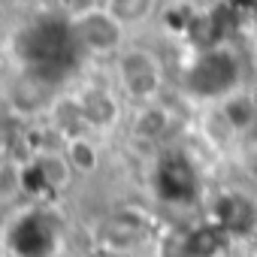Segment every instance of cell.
I'll return each instance as SVG.
<instances>
[{"mask_svg": "<svg viewBox=\"0 0 257 257\" xmlns=\"http://www.w3.org/2000/svg\"><path fill=\"white\" fill-rule=\"evenodd\" d=\"M115 88L124 100L137 106L155 103L164 91V64L155 52L127 46L115 58Z\"/></svg>", "mask_w": 257, "mask_h": 257, "instance_id": "obj_1", "label": "cell"}, {"mask_svg": "<svg viewBox=\"0 0 257 257\" xmlns=\"http://www.w3.org/2000/svg\"><path fill=\"white\" fill-rule=\"evenodd\" d=\"M67 28L73 37V46L91 58H118L127 46V28L106 10V4L88 7L76 16H67Z\"/></svg>", "mask_w": 257, "mask_h": 257, "instance_id": "obj_2", "label": "cell"}, {"mask_svg": "<svg viewBox=\"0 0 257 257\" xmlns=\"http://www.w3.org/2000/svg\"><path fill=\"white\" fill-rule=\"evenodd\" d=\"M55 103L58 100L52 94V82L40 70H28L10 85V106L22 115H37V112L55 109Z\"/></svg>", "mask_w": 257, "mask_h": 257, "instance_id": "obj_3", "label": "cell"}, {"mask_svg": "<svg viewBox=\"0 0 257 257\" xmlns=\"http://www.w3.org/2000/svg\"><path fill=\"white\" fill-rule=\"evenodd\" d=\"M88 131H106L118 121V94L109 88H88L76 97Z\"/></svg>", "mask_w": 257, "mask_h": 257, "instance_id": "obj_4", "label": "cell"}, {"mask_svg": "<svg viewBox=\"0 0 257 257\" xmlns=\"http://www.w3.org/2000/svg\"><path fill=\"white\" fill-rule=\"evenodd\" d=\"M215 106L224 112V118L230 121V127H233L236 134H245L248 127L257 121V100H254L245 88H236L233 94H227V97L218 100Z\"/></svg>", "mask_w": 257, "mask_h": 257, "instance_id": "obj_5", "label": "cell"}, {"mask_svg": "<svg viewBox=\"0 0 257 257\" xmlns=\"http://www.w3.org/2000/svg\"><path fill=\"white\" fill-rule=\"evenodd\" d=\"M106 10L124 25V28H140L146 25L155 10H158V0H103Z\"/></svg>", "mask_w": 257, "mask_h": 257, "instance_id": "obj_6", "label": "cell"}, {"mask_svg": "<svg viewBox=\"0 0 257 257\" xmlns=\"http://www.w3.org/2000/svg\"><path fill=\"white\" fill-rule=\"evenodd\" d=\"M67 158H70L73 170H79V173H88V170H94V167H97V161H100V152H97V146H94V140H91V137H70Z\"/></svg>", "mask_w": 257, "mask_h": 257, "instance_id": "obj_7", "label": "cell"}, {"mask_svg": "<svg viewBox=\"0 0 257 257\" xmlns=\"http://www.w3.org/2000/svg\"><path fill=\"white\" fill-rule=\"evenodd\" d=\"M58 257H70V254H58Z\"/></svg>", "mask_w": 257, "mask_h": 257, "instance_id": "obj_8", "label": "cell"}]
</instances>
